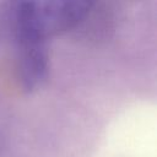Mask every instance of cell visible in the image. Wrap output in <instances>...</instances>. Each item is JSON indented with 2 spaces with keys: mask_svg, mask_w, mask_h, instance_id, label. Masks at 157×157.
<instances>
[{
  "mask_svg": "<svg viewBox=\"0 0 157 157\" xmlns=\"http://www.w3.org/2000/svg\"><path fill=\"white\" fill-rule=\"evenodd\" d=\"M93 2L82 0L18 1L12 12L15 37H28L47 42L83 21Z\"/></svg>",
  "mask_w": 157,
  "mask_h": 157,
  "instance_id": "cell-1",
  "label": "cell"
},
{
  "mask_svg": "<svg viewBox=\"0 0 157 157\" xmlns=\"http://www.w3.org/2000/svg\"><path fill=\"white\" fill-rule=\"evenodd\" d=\"M17 49V67L25 91L39 88L47 80L49 71V54L47 42L15 38Z\"/></svg>",
  "mask_w": 157,
  "mask_h": 157,
  "instance_id": "cell-2",
  "label": "cell"
}]
</instances>
